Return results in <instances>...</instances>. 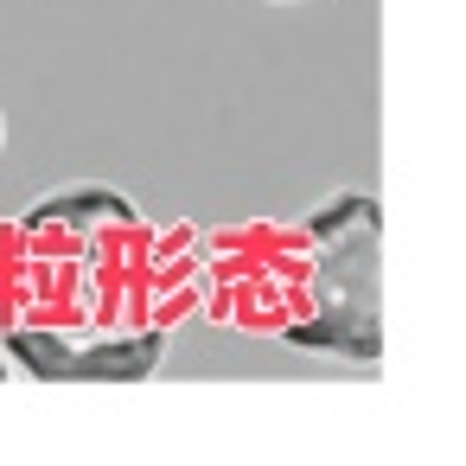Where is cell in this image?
<instances>
[{
    "mask_svg": "<svg viewBox=\"0 0 466 466\" xmlns=\"http://www.w3.org/2000/svg\"><path fill=\"white\" fill-rule=\"evenodd\" d=\"M275 332L345 364L383 358V205L370 192H339L294 230V300Z\"/></svg>",
    "mask_w": 466,
    "mask_h": 466,
    "instance_id": "cell-1",
    "label": "cell"
},
{
    "mask_svg": "<svg viewBox=\"0 0 466 466\" xmlns=\"http://www.w3.org/2000/svg\"><path fill=\"white\" fill-rule=\"evenodd\" d=\"M7 351L39 383H141L167 364V326L116 332V339L52 332V326H7Z\"/></svg>",
    "mask_w": 466,
    "mask_h": 466,
    "instance_id": "cell-2",
    "label": "cell"
},
{
    "mask_svg": "<svg viewBox=\"0 0 466 466\" xmlns=\"http://www.w3.org/2000/svg\"><path fill=\"white\" fill-rule=\"evenodd\" d=\"M26 224H52V230H96V224H135V205H128L122 192L84 186V192H58V198H39Z\"/></svg>",
    "mask_w": 466,
    "mask_h": 466,
    "instance_id": "cell-3",
    "label": "cell"
},
{
    "mask_svg": "<svg viewBox=\"0 0 466 466\" xmlns=\"http://www.w3.org/2000/svg\"><path fill=\"white\" fill-rule=\"evenodd\" d=\"M0 383H7V364H0Z\"/></svg>",
    "mask_w": 466,
    "mask_h": 466,
    "instance_id": "cell-4",
    "label": "cell"
}]
</instances>
